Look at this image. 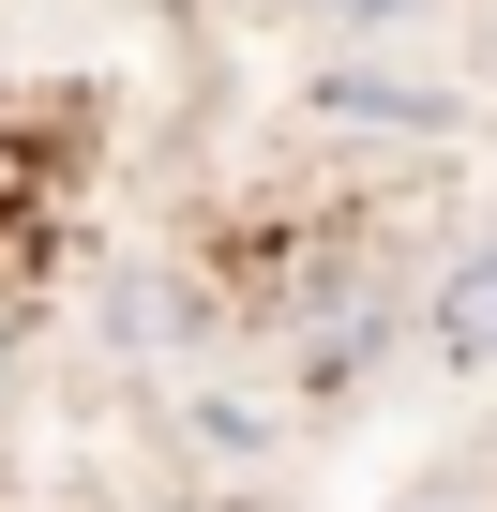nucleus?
Returning a JSON list of instances; mask_svg holds the SVG:
<instances>
[{
    "label": "nucleus",
    "mask_w": 497,
    "mask_h": 512,
    "mask_svg": "<svg viewBox=\"0 0 497 512\" xmlns=\"http://www.w3.org/2000/svg\"><path fill=\"white\" fill-rule=\"evenodd\" d=\"M437 347H452V362H497V226L437 272Z\"/></svg>",
    "instance_id": "nucleus-1"
},
{
    "label": "nucleus",
    "mask_w": 497,
    "mask_h": 512,
    "mask_svg": "<svg viewBox=\"0 0 497 512\" xmlns=\"http://www.w3.org/2000/svg\"><path fill=\"white\" fill-rule=\"evenodd\" d=\"M317 16H422V0H317Z\"/></svg>",
    "instance_id": "nucleus-2"
},
{
    "label": "nucleus",
    "mask_w": 497,
    "mask_h": 512,
    "mask_svg": "<svg viewBox=\"0 0 497 512\" xmlns=\"http://www.w3.org/2000/svg\"><path fill=\"white\" fill-rule=\"evenodd\" d=\"M407 512H467V497H407Z\"/></svg>",
    "instance_id": "nucleus-3"
}]
</instances>
